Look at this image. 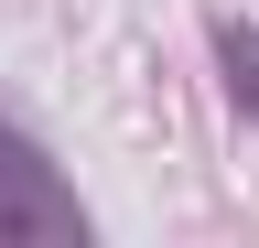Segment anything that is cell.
Instances as JSON below:
<instances>
[{
  "label": "cell",
  "instance_id": "1",
  "mask_svg": "<svg viewBox=\"0 0 259 248\" xmlns=\"http://www.w3.org/2000/svg\"><path fill=\"white\" fill-rule=\"evenodd\" d=\"M87 237H97L87 194L54 173V151L22 119H0V248H87Z\"/></svg>",
  "mask_w": 259,
  "mask_h": 248
},
{
  "label": "cell",
  "instance_id": "2",
  "mask_svg": "<svg viewBox=\"0 0 259 248\" xmlns=\"http://www.w3.org/2000/svg\"><path fill=\"white\" fill-rule=\"evenodd\" d=\"M216 76H227V108H238L248 119V130H259V22H238V11H216Z\"/></svg>",
  "mask_w": 259,
  "mask_h": 248
}]
</instances>
